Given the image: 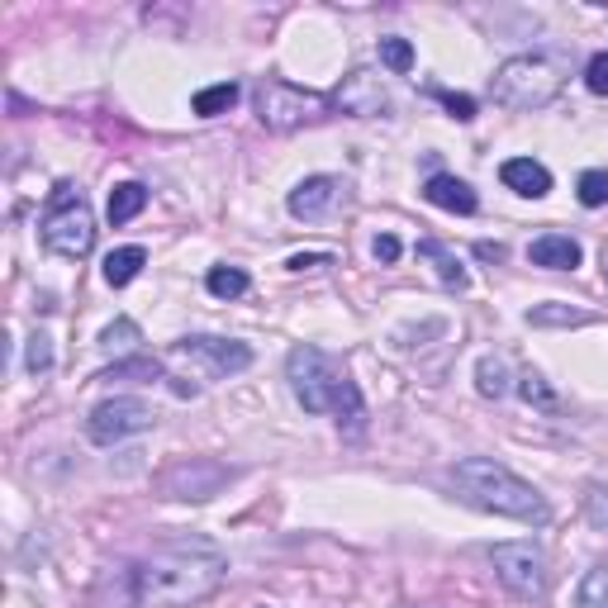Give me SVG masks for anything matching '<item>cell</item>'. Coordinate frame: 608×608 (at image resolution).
<instances>
[{
	"mask_svg": "<svg viewBox=\"0 0 608 608\" xmlns=\"http://www.w3.org/2000/svg\"><path fill=\"white\" fill-rule=\"evenodd\" d=\"M224 575H229L224 547L200 533H182L152 547V557L138 565V589H143V608H190L219 594Z\"/></svg>",
	"mask_w": 608,
	"mask_h": 608,
	"instance_id": "1",
	"label": "cell"
},
{
	"mask_svg": "<svg viewBox=\"0 0 608 608\" xmlns=\"http://www.w3.org/2000/svg\"><path fill=\"white\" fill-rule=\"evenodd\" d=\"M447 480L456 500H466L471 508L518 518V523H547V500L537 494V486H528L518 471H508L494 456H466V461H456L447 471Z\"/></svg>",
	"mask_w": 608,
	"mask_h": 608,
	"instance_id": "2",
	"label": "cell"
},
{
	"mask_svg": "<svg viewBox=\"0 0 608 608\" xmlns=\"http://www.w3.org/2000/svg\"><path fill=\"white\" fill-rule=\"evenodd\" d=\"M285 376H290V390L309 413H334L338 428L348 433H362V419H366V405H362V390L348 381L334 356L300 342L295 352L285 356Z\"/></svg>",
	"mask_w": 608,
	"mask_h": 608,
	"instance_id": "3",
	"label": "cell"
},
{
	"mask_svg": "<svg viewBox=\"0 0 608 608\" xmlns=\"http://www.w3.org/2000/svg\"><path fill=\"white\" fill-rule=\"evenodd\" d=\"M565 86V72L557 58H547V52H518V58L500 62V72L490 81V95L500 101L504 109H542L561 95Z\"/></svg>",
	"mask_w": 608,
	"mask_h": 608,
	"instance_id": "4",
	"label": "cell"
},
{
	"mask_svg": "<svg viewBox=\"0 0 608 608\" xmlns=\"http://www.w3.org/2000/svg\"><path fill=\"white\" fill-rule=\"evenodd\" d=\"M38 233H44V247H48V253H58V257H67V261L91 257V247H95V214H91V204L77 196V186H67V182L52 186Z\"/></svg>",
	"mask_w": 608,
	"mask_h": 608,
	"instance_id": "5",
	"label": "cell"
},
{
	"mask_svg": "<svg viewBox=\"0 0 608 608\" xmlns=\"http://www.w3.org/2000/svg\"><path fill=\"white\" fill-rule=\"evenodd\" d=\"M253 101H257L261 129H271V133H295V129H304V124L328 119V109H334L328 95L290 86V81H261Z\"/></svg>",
	"mask_w": 608,
	"mask_h": 608,
	"instance_id": "6",
	"label": "cell"
},
{
	"mask_svg": "<svg viewBox=\"0 0 608 608\" xmlns=\"http://www.w3.org/2000/svg\"><path fill=\"white\" fill-rule=\"evenodd\" d=\"M167 362L176 366H190L200 381H229L238 371L253 366V348L238 338H214V334H196V338H182L172 342Z\"/></svg>",
	"mask_w": 608,
	"mask_h": 608,
	"instance_id": "7",
	"label": "cell"
},
{
	"mask_svg": "<svg viewBox=\"0 0 608 608\" xmlns=\"http://www.w3.org/2000/svg\"><path fill=\"white\" fill-rule=\"evenodd\" d=\"M486 557H490L494 580H500L514 599H523V604L547 599V557L537 542H500V547H490Z\"/></svg>",
	"mask_w": 608,
	"mask_h": 608,
	"instance_id": "8",
	"label": "cell"
},
{
	"mask_svg": "<svg viewBox=\"0 0 608 608\" xmlns=\"http://www.w3.org/2000/svg\"><path fill=\"white\" fill-rule=\"evenodd\" d=\"M157 423V413H152L143 399H133V395H115V399H105V405H95L91 409V419H86V437L95 442V447H115V442L124 437H133V433H148V428Z\"/></svg>",
	"mask_w": 608,
	"mask_h": 608,
	"instance_id": "9",
	"label": "cell"
},
{
	"mask_svg": "<svg viewBox=\"0 0 608 608\" xmlns=\"http://www.w3.org/2000/svg\"><path fill=\"white\" fill-rule=\"evenodd\" d=\"M385 105H390V91H385V81L376 72H366V67H356V72L342 77V86L334 91V109L352 119H376L385 115Z\"/></svg>",
	"mask_w": 608,
	"mask_h": 608,
	"instance_id": "10",
	"label": "cell"
},
{
	"mask_svg": "<svg viewBox=\"0 0 608 608\" xmlns=\"http://www.w3.org/2000/svg\"><path fill=\"white\" fill-rule=\"evenodd\" d=\"M224 480H233L229 466L204 461V456H190V461H182V466H172V471H167V494H172V500H210V494H219Z\"/></svg>",
	"mask_w": 608,
	"mask_h": 608,
	"instance_id": "11",
	"label": "cell"
},
{
	"mask_svg": "<svg viewBox=\"0 0 608 608\" xmlns=\"http://www.w3.org/2000/svg\"><path fill=\"white\" fill-rule=\"evenodd\" d=\"M342 196H348V186L338 182V176H304V182L290 190V214L304 219V224H319V219H328L342 204Z\"/></svg>",
	"mask_w": 608,
	"mask_h": 608,
	"instance_id": "12",
	"label": "cell"
},
{
	"mask_svg": "<svg viewBox=\"0 0 608 608\" xmlns=\"http://www.w3.org/2000/svg\"><path fill=\"white\" fill-rule=\"evenodd\" d=\"M95 608H138L143 604V589H138V565H105L101 580L91 589Z\"/></svg>",
	"mask_w": 608,
	"mask_h": 608,
	"instance_id": "13",
	"label": "cell"
},
{
	"mask_svg": "<svg viewBox=\"0 0 608 608\" xmlns=\"http://www.w3.org/2000/svg\"><path fill=\"white\" fill-rule=\"evenodd\" d=\"M423 196L428 204H437V210H447V214H476V190L461 182V176H447V172H437V176H428V186H423Z\"/></svg>",
	"mask_w": 608,
	"mask_h": 608,
	"instance_id": "14",
	"label": "cell"
},
{
	"mask_svg": "<svg viewBox=\"0 0 608 608\" xmlns=\"http://www.w3.org/2000/svg\"><path fill=\"white\" fill-rule=\"evenodd\" d=\"M500 182L514 190V196L542 200L547 190H551V172L542 167V162H533V157H508L504 167H500Z\"/></svg>",
	"mask_w": 608,
	"mask_h": 608,
	"instance_id": "15",
	"label": "cell"
},
{
	"mask_svg": "<svg viewBox=\"0 0 608 608\" xmlns=\"http://www.w3.org/2000/svg\"><path fill=\"white\" fill-rule=\"evenodd\" d=\"M580 243L565 238V233H542L533 247H528V261L533 267H547V271H575L580 267Z\"/></svg>",
	"mask_w": 608,
	"mask_h": 608,
	"instance_id": "16",
	"label": "cell"
},
{
	"mask_svg": "<svg viewBox=\"0 0 608 608\" xmlns=\"http://www.w3.org/2000/svg\"><path fill=\"white\" fill-rule=\"evenodd\" d=\"M95 381H167V371H162V362L157 356H124V362H115V366H105Z\"/></svg>",
	"mask_w": 608,
	"mask_h": 608,
	"instance_id": "17",
	"label": "cell"
},
{
	"mask_svg": "<svg viewBox=\"0 0 608 608\" xmlns=\"http://www.w3.org/2000/svg\"><path fill=\"white\" fill-rule=\"evenodd\" d=\"M143 204H148V190L138 186V182H124V186L109 190L105 214H109V224H129V219L143 214Z\"/></svg>",
	"mask_w": 608,
	"mask_h": 608,
	"instance_id": "18",
	"label": "cell"
},
{
	"mask_svg": "<svg viewBox=\"0 0 608 608\" xmlns=\"http://www.w3.org/2000/svg\"><path fill=\"white\" fill-rule=\"evenodd\" d=\"M143 267H148V253H143V247H115V253L105 257V281L115 285V290H124Z\"/></svg>",
	"mask_w": 608,
	"mask_h": 608,
	"instance_id": "19",
	"label": "cell"
},
{
	"mask_svg": "<svg viewBox=\"0 0 608 608\" xmlns=\"http://www.w3.org/2000/svg\"><path fill=\"white\" fill-rule=\"evenodd\" d=\"M419 257H433V261H437V276H442V285H447V290H466L461 261H456L437 238H423V243H419Z\"/></svg>",
	"mask_w": 608,
	"mask_h": 608,
	"instance_id": "20",
	"label": "cell"
},
{
	"mask_svg": "<svg viewBox=\"0 0 608 608\" xmlns=\"http://www.w3.org/2000/svg\"><path fill=\"white\" fill-rule=\"evenodd\" d=\"M238 86H233V81H219V86H204L200 95H196V115L200 119H214V115H229L233 105H238Z\"/></svg>",
	"mask_w": 608,
	"mask_h": 608,
	"instance_id": "21",
	"label": "cell"
},
{
	"mask_svg": "<svg viewBox=\"0 0 608 608\" xmlns=\"http://www.w3.org/2000/svg\"><path fill=\"white\" fill-rule=\"evenodd\" d=\"M247 271L243 267H214L210 276H204V290H210L214 300H238V295H247Z\"/></svg>",
	"mask_w": 608,
	"mask_h": 608,
	"instance_id": "22",
	"label": "cell"
},
{
	"mask_svg": "<svg viewBox=\"0 0 608 608\" xmlns=\"http://www.w3.org/2000/svg\"><path fill=\"white\" fill-rule=\"evenodd\" d=\"M528 324H537V328H585L589 314L565 309V304H537V309H528Z\"/></svg>",
	"mask_w": 608,
	"mask_h": 608,
	"instance_id": "23",
	"label": "cell"
},
{
	"mask_svg": "<svg viewBox=\"0 0 608 608\" xmlns=\"http://www.w3.org/2000/svg\"><path fill=\"white\" fill-rule=\"evenodd\" d=\"M138 342H143V334H138V324H133V319H115V324H109L105 334H101V348H105L109 356H119V362L138 348Z\"/></svg>",
	"mask_w": 608,
	"mask_h": 608,
	"instance_id": "24",
	"label": "cell"
},
{
	"mask_svg": "<svg viewBox=\"0 0 608 608\" xmlns=\"http://www.w3.org/2000/svg\"><path fill=\"white\" fill-rule=\"evenodd\" d=\"M575 608H608V561H599L585 580H580Z\"/></svg>",
	"mask_w": 608,
	"mask_h": 608,
	"instance_id": "25",
	"label": "cell"
},
{
	"mask_svg": "<svg viewBox=\"0 0 608 608\" xmlns=\"http://www.w3.org/2000/svg\"><path fill=\"white\" fill-rule=\"evenodd\" d=\"M476 385H480V395H486V399H504L508 395V366L500 362V356H480Z\"/></svg>",
	"mask_w": 608,
	"mask_h": 608,
	"instance_id": "26",
	"label": "cell"
},
{
	"mask_svg": "<svg viewBox=\"0 0 608 608\" xmlns=\"http://www.w3.org/2000/svg\"><path fill=\"white\" fill-rule=\"evenodd\" d=\"M518 395L528 399L533 409H542V413H561V395L551 390V385L537 376V371H528V376H518Z\"/></svg>",
	"mask_w": 608,
	"mask_h": 608,
	"instance_id": "27",
	"label": "cell"
},
{
	"mask_svg": "<svg viewBox=\"0 0 608 608\" xmlns=\"http://www.w3.org/2000/svg\"><path fill=\"white\" fill-rule=\"evenodd\" d=\"M575 190H580V204H585V210H599V204H608V172L604 167L580 172Z\"/></svg>",
	"mask_w": 608,
	"mask_h": 608,
	"instance_id": "28",
	"label": "cell"
},
{
	"mask_svg": "<svg viewBox=\"0 0 608 608\" xmlns=\"http://www.w3.org/2000/svg\"><path fill=\"white\" fill-rule=\"evenodd\" d=\"M24 366H30V376H48V371H52V338L48 334L30 338V348H24Z\"/></svg>",
	"mask_w": 608,
	"mask_h": 608,
	"instance_id": "29",
	"label": "cell"
},
{
	"mask_svg": "<svg viewBox=\"0 0 608 608\" xmlns=\"http://www.w3.org/2000/svg\"><path fill=\"white\" fill-rule=\"evenodd\" d=\"M381 62L390 67V72H409V67H413V44H409V38H381Z\"/></svg>",
	"mask_w": 608,
	"mask_h": 608,
	"instance_id": "30",
	"label": "cell"
},
{
	"mask_svg": "<svg viewBox=\"0 0 608 608\" xmlns=\"http://www.w3.org/2000/svg\"><path fill=\"white\" fill-rule=\"evenodd\" d=\"M585 514H589L594 528L608 533V486H589V494H585Z\"/></svg>",
	"mask_w": 608,
	"mask_h": 608,
	"instance_id": "31",
	"label": "cell"
},
{
	"mask_svg": "<svg viewBox=\"0 0 608 608\" xmlns=\"http://www.w3.org/2000/svg\"><path fill=\"white\" fill-rule=\"evenodd\" d=\"M585 86L594 95H608V52H594L589 67H585Z\"/></svg>",
	"mask_w": 608,
	"mask_h": 608,
	"instance_id": "32",
	"label": "cell"
},
{
	"mask_svg": "<svg viewBox=\"0 0 608 608\" xmlns=\"http://www.w3.org/2000/svg\"><path fill=\"white\" fill-rule=\"evenodd\" d=\"M437 101L442 105H447L452 109V119H476V101H471V95H456V91H437Z\"/></svg>",
	"mask_w": 608,
	"mask_h": 608,
	"instance_id": "33",
	"label": "cell"
},
{
	"mask_svg": "<svg viewBox=\"0 0 608 608\" xmlns=\"http://www.w3.org/2000/svg\"><path fill=\"white\" fill-rule=\"evenodd\" d=\"M371 253H376V261L390 267V261H399V238H395V233H381V238L371 243Z\"/></svg>",
	"mask_w": 608,
	"mask_h": 608,
	"instance_id": "34",
	"label": "cell"
},
{
	"mask_svg": "<svg viewBox=\"0 0 608 608\" xmlns=\"http://www.w3.org/2000/svg\"><path fill=\"white\" fill-rule=\"evenodd\" d=\"M328 261H334L328 253H295V257L285 261V267H290V271H314V267H328Z\"/></svg>",
	"mask_w": 608,
	"mask_h": 608,
	"instance_id": "35",
	"label": "cell"
},
{
	"mask_svg": "<svg viewBox=\"0 0 608 608\" xmlns=\"http://www.w3.org/2000/svg\"><path fill=\"white\" fill-rule=\"evenodd\" d=\"M476 257H486V261H504V243H476Z\"/></svg>",
	"mask_w": 608,
	"mask_h": 608,
	"instance_id": "36",
	"label": "cell"
},
{
	"mask_svg": "<svg viewBox=\"0 0 608 608\" xmlns=\"http://www.w3.org/2000/svg\"><path fill=\"white\" fill-rule=\"evenodd\" d=\"M261 608H271V604H261Z\"/></svg>",
	"mask_w": 608,
	"mask_h": 608,
	"instance_id": "37",
	"label": "cell"
}]
</instances>
